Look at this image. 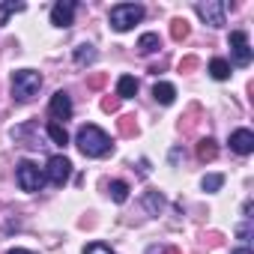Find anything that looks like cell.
<instances>
[{"mask_svg":"<svg viewBox=\"0 0 254 254\" xmlns=\"http://www.w3.org/2000/svg\"><path fill=\"white\" fill-rule=\"evenodd\" d=\"M84 254H114L108 245H102V242H90L87 248H84Z\"/></svg>","mask_w":254,"mask_h":254,"instance_id":"cell-27","label":"cell"},{"mask_svg":"<svg viewBox=\"0 0 254 254\" xmlns=\"http://www.w3.org/2000/svg\"><path fill=\"white\" fill-rule=\"evenodd\" d=\"M93 60H96V48H93L90 42H84V45L75 48V63H78V66H87V63H93Z\"/></svg>","mask_w":254,"mask_h":254,"instance_id":"cell-19","label":"cell"},{"mask_svg":"<svg viewBox=\"0 0 254 254\" xmlns=\"http://www.w3.org/2000/svg\"><path fill=\"white\" fill-rule=\"evenodd\" d=\"M197 159L200 162H215V156H218V144L212 141V138H203V141H197Z\"/></svg>","mask_w":254,"mask_h":254,"instance_id":"cell-11","label":"cell"},{"mask_svg":"<svg viewBox=\"0 0 254 254\" xmlns=\"http://www.w3.org/2000/svg\"><path fill=\"white\" fill-rule=\"evenodd\" d=\"M111 200H114V203H126V200H129V183L114 180V183H111Z\"/></svg>","mask_w":254,"mask_h":254,"instance_id":"cell-18","label":"cell"},{"mask_svg":"<svg viewBox=\"0 0 254 254\" xmlns=\"http://www.w3.org/2000/svg\"><path fill=\"white\" fill-rule=\"evenodd\" d=\"M24 9H27L24 3H12V0H9V3H0V27L6 24V18H9V15H15V12H24Z\"/></svg>","mask_w":254,"mask_h":254,"instance_id":"cell-22","label":"cell"},{"mask_svg":"<svg viewBox=\"0 0 254 254\" xmlns=\"http://www.w3.org/2000/svg\"><path fill=\"white\" fill-rule=\"evenodd\" d=\"M197 63H200L197 57H183V60H180V72H183V75H189V72H194V69H197Z\"/></svg>","mask_w":254,"mask_h":254,"instance_id":"cell-26","label":"cell"},{"mask_svg":"<svg viewBox=\"0 0 254 254\" xmlns=\"http://www.w3.org/2000/svg\"><path fill=\"white\" fill-rule=\"evenodd\" d=\"M135 93H138V81L132 75H123L117 81V99H132Z\"/></svg>","mask_w":254,"mask_h":254,"instance_id":"cell-13","label":"cell"},{"mask_svg":"<svg viewBox=\"0 0 254 254\" xmlns=\"http://www.w3.org/2000/svg\"><path fill=\"white\" fill-rule=\"evenodd\" d=\"M153 96H156V102H162V105H171L174 99H177V90H174V84H156L153 87Z\"/></svg>","mask_w":254,"mask_h":254,"instance_id":"cell-16","label":"cell"},{"mask_svg":"<svg viewBox=\"0 0 254 254\" xmlns=\"http://www.w3.org/2000/svg\"><path fill=\"white\" fill-rule=\"evenodd\" d=\"M159 48H162L159 33H144V36L138 39V51H141V54H153V51H159Z\"/></svg>","mask_w":254,"mask_h":254,"instance_id":"cell-15","label":"cell"},{"mask_svg":"<svg viewBox=\"0 0 254 254\" xmlns=\"http://www.w3.org/2000/svg\"><path fill=\"white\" fill-rule=\"evenodd\" d=\"M48 138H51L54 144H60V147H66V144H69V135H66V129H63L60 123H54V120L48 123Z\"/></svg>","mask_w":254,"mask_h":254,"instance_id":"cell-20","label":"cell"},{"mask_svg":"<svg viewBox=\"0 0 254 254\" xmlns=\"http://www.w3.org/2000/svg\"><path fill=\"white\" fill-rule=\"evenodd\" d=\"M209 75H212L215 81H227V78H230V63L221 60V57H215V60L209 63Z\"/></svg>","mask_w":254,"mask_h":254,"instance_id":"cell-17","label":"cell"},{"mask_svg":"<svg viewBox=\"0 0 254 254\" xmlns=\"http://www.w3.org/2000/svg\"><path fill=\"white\" fill-rule=\"evenodd\" d=\"M108 18H111V27L117 33H126V30H132L144 18V6H138V3H117V6H111Z\"/></svg>","mask_w":254,"mask_h":254,"instance_id":"cell-3","label":"cell"},{"mask_svg":"<svg viewBox=\"0 0 254 254\" xmlns=\"http://www.w3.org/2000/svg\"><path fill=\"white\" fill-rule=\"evenodd\" d=\"M200 186H203V191H218V189L224 186V177H221V174H209V177H203Z\"/></svg>","mask_w":254,"mask_h":254,"instance_id":"cell-24","label":"cell"},{"mask_svg":"<svg viewBox=\"0 0 254 254\" xmlns=\"http://www.w3.org/2000/svg\"><path fill=\"white\" fill-rule=\"evenodd\" d=\"M233 254H251V248H236Z\"/></svg>","mask_w":254,"mask_h":254,"instance_id":"cell-32","label":"cell"},{"mask_svg":"<svg viewBox=\"0 0 254 254\" xmlns=\"http://www.w3.org/2000/svg\"><path fill=\"white\" fill-rule=\"evenodd\" d=\"M75 144H78V150H81L84 156H90V159H102V156H108V153L114 150L111 138L99 129V126H81L78 135H75Z\"/></svg>","mask_w":254,"mask_h":254,"instance_id":"cell-1","label":"cell"},{"mask_svg":"<svg viewBox=\"0 0 254 254\" xmlns=\"http://www.w3.org/2000/svg\"><path fill=\"white\" fill-rule=\"evenodd\" d=\"M42 87V75L33 69H18L12 72V99L15 102H30Z\"/></svg>","mask_w":254,"mask_h":254,"instance_id":"cell-2","label":"cell"},{"mask_svg":"<svg viewBox=\"0 0 254 254\" xmlns=\"http://www.w3.org/2000/svg\"><path fill=\"white\" fill-rule=\"evenodd\" d=\"M230 51H233V60H236V66H248V63H251V45H248V33H242V30H233V33H230Z\"/></svg>","mask_w":254,"mask_h":254,"instance_id":"cell-6","label":"cell"},{"mask_svg":"<svg viewBox=\"0 0 254 254\" xmlns=\"http://www.w3.org/2000/svg\"><path fill=\"white\" fill-rule=\"evenodd\" d=\"M165 254H183L180 248H165Z\"/></svg>","mask_w":254,"mask_h":254,"instance_id":"cell-33","label":"cell"},{"mask_svg":"<svg viewBox=\"0 0 254 254\" xmlns=\"http://www.w3.org/2000/svg\"><path fill=\"white\" fill-rule=\"evenodd\" d=\"M105 84H108V75H105V72H93V75L87 78V87H90V90H102Z\"/></svg>","mask_w":254,"mask_h":254,"instance_id":"cell-25","label":"cell"},{"mask_svg":"<svg viewBox=\"0 0 254 254\" xmlns=\"http://www.w3.org/2000/svg\"><path fill=\"white\" fill-rule=\"evenodd\" d=\"M69 174H72V162L66 156H51L48 159V180H51V186H66Z\"/></svg>","mask_w":254,"mask_h":254,"instance_id":"cell-7","label":"cell"},{"mask_svg":"<svg viewBox=\"0 0 254 254\" xmlns=\"http://www.w3.org/2000/svg\"><path fill=\"white\" fill-rule=\"evenodd\" d=\"M194 117H200V108H197V105H191V108H189V117H183L186 123H180V132H183V135L194 132V123H197Z\"/></svg>","mask_w":254,"mask_h":254,"instance_id":"cell-23","label":"cell"},{"mask_svg":"<svg viewBox=\"0 0 254 254\" xmlns=\"http://www.w3.org/2000/svg\"><path fill=\"white\" fill-rule=\"evenodd\" d=\"M230 150L239 153V156H248V153L254 150V135H251L248 129H236V132L230 135Z\"/></svg>","mask_w":254,"mask_h":254,"instance_id":"cell-10","label":"cell"},{"mask_svg":"<svg viewBox=\"0 0 254 254\" xmlns=\"http://www.w3.org/2000/svg\"><path fill=\"white\" fill-rule=\"evenodd\" d=\"M9 254H33V251H24V248H12Z\"/></svg>","mask_w":254,"mask_h":254,"instance_id":"cell-31","label":"cell"},{"mask_svg":"<svg viewBox=\"0 0 254 254\" xmlns=\"http://www.w3.org/2000/svg\"><path fill=\"white\" fill-rule=\"evenodd\" d=\"M189 30H191V27H189L186 18H174V21H171V36H174L177 42H183V39L189 36Z\"/></svg>","mask_w":254,"mask_h":254,"instance_id":"cell-21","label":"cell"},{"mask_svg":"<svg viewBox=\"0 0 254 254\" xmlns=\"http://www.w3.org/2000/svg\"><path fill=\"white\" fill-rule=\"evenodd\" d=\"M138 171L147 177V174H150V162H147V159H141V162H138Z\"/></svg>","mask_w":254,"mask_h":254,"instance_id":"cell-30","label":"cell"},{"mask_svg":"<svg viewBox=\"0 0 254 254\" xmlns=\"http://www.w3.org/2000/svg\"><path fill=\"white\" fill-rule=\"evenodd\" d=\"M117 108H120V99H117V96H105V99H102V111H108V114H114Z\"/></svg>","mask_w":254,"mask_h":254,"instance_id":"cell-28","label":"cell"},{"mask_svg":"<svg viewBox=\"0 0 254 254\" xmlns=\"http://www.w3.org/2000/svg\"><path fill=\"white\" fill-rule=\"evenodd\" d=\"M48 111H51L54 123H57V120H69V117H72V99H69V93H66V90H57V93L51 96Z\"/></svg>","mask_w":254,"mask_h":254,"instance_id":"cell-9","label":"cell"},{"mask_svg":"<svg viewBox=\"0 0 254 254\" xmlns=\"http://www.w3.org/2000/svg\"><path fill=\"white\" fill-rule=\"evenodd\" d=\"M75 18V0H57L51 6V24L54 27H72Z\"/></svg>","mask_w":254,"mask_h":254,"instance_id":"cell-8","label":"cell"},{"mask_svg":"<svg viewBox=\"0 0 254 254\" xmlns=\"http://www.w3.org/2000/svg\"><path fill=\"white\" fill-rule=\"evenodd\" d=\"M117 129H120L123 138H135L138 135V120H135V114H123L117 120Z\"/></svg>","mask_w":254,"mask_h":254,"instance_id":"cell-12","label":"cell"},{"mask_svg":"<svg viewBox=\"0 0 254 254\" xmlns=\"http://www.w3.org/2000/svg\"><path fill=\"white\" fill-rule=\"evenodd\" d=\"M144 209H147L150 215H159V212L165 209V197H162V191H144Z\"/></svg>","mask_w":254,"mask_h":254,"instance_id":"cell-14","label":"cell"},{"mask_svg":"<svg viewBox=\"0 0 254 254\" xmlns=\"http://www.w3.org/2000/svg\"><path fill=\"white\" fill-rule=\"evenodd\" d=\"M194 12L209 24V27H224V12H227V3L221 0H200L194 6Z\"/></svg>","mask_w":254,"mask_h":254,"instance_id":"cell-5","label":"cell"},{"mask_svg":"<svg viewBox=\"0 0 254 254\" xmlns=\"http://www.w3.org/2000/svg\"><path fill=\"white\" fill-rule=\"evenodd\" d=\"M236 233H239V239H248V236H251V224H248V221H245V224H239V230H236Z\"/></svg>","mask_w":254,"mask_h":254,"instance_id":"cell-29","label":"cell"},{"mask_svg":"<svg viewBox=\"0 0 254 254\" xmlns=\"http://www.w3.org/2000/svg\"><path fill=\"white\" fill-rule=\"evenodd\" d=\"M15 180H18V189H21V191H30V194L39 191L42 183H45L39 165H33L30 159H21V162H18V168H15Z\"/></svg>","mask_w":254,"mask_h":254,"instance_id":"cell-4","label":"cell"}]
</instances>
